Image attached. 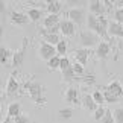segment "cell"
Returning a JSON list of instances; mask_svg holds the SVG:
<instances>
[{
    "label": "cell",
    "mask_w": 123,
    "mask_h": 123,
    "mask_svg": "<svg viewBox=\"0 0 123 123\" xmlns=\"http://www.w3.org/2000/svg\"><path fill=\"white\" fill-rule=\"evenodd\" d=\"M27 17H29V20H31V21L37 23V21H40V20H41V17H43V11H41V9H38V8H29V9H27Z\"/></svg>",
    "instance_id": "44dd1931"
},
{
    "label": "cell",
    "mask_w": 123,
    "mask_h": 123,
    "mask_svg": "<svg viewBox=\"0 0 123 123\" xmlns=\"http://www.w3.org/2000/svg\"><path fill=\"white\" fill-rule=\"evenodd\" d=\"M106 111H108V110H106L105 106H99L97 110L94 111V114H93V117H94V120H96V122H100V120L103 119V117L106 116Z\"/></svg>",
    "instance_id": "4316f807"
},
{
    "label": "cell",
    "mask_w": 123,
    "mask_h": 123,
    "mask_svg": "<svg viewBox=\"0 0 123 123\" xmlns=\"http://www.w3.org/2000/svg\"><path fill=\"white\" fill-rule=\"evenodd\" d=\"M72 67V61H70L68 56H62L61 58V65H59V70L61 72H65V70H68Z\"/></svg>",
    "instance_id": "f1b7e54d"
},
{
    "label": "cell",
    "mask_w": 123,
    "mask_h": 123,
    "mask_svg": "<svg viewBox=\"0 0 123 123\" xmlns=\"http://www.w3.org/2000/svg\"><path fill=\"white\" fill-rule=\"evenodd\" d=\"M59 65H61V56H59V55H56V56H53L50 61H47V67H49L50 72H53V70H58Z\"/></svg>",
    "instance_id": "d4e9b609"
},
{
    "label": "cell",
    "mask_w": 123,
    "mask_h": 123,
    "mask_svg": "<svg viewBox=\"0 0 123 123\" xmlns=\"http://www.w3.org/2000/svg\"><path fill=\"white\" fill-rule=\"evenodd\" d=\"M9 21H11L14 26H25V25H27L31 20H29V17H27V14L12 11L11 15H9Z\"/></svg>",
    "instance_id": "30bf717a"
},
{
    "label": "cell",
    "mask_w": 123,
    "mask_h": 123,
    "mask_svg": "<svg viewBox=\"0 0 123 123\" xmlns=\"http://www.w3.org/2000/svg\"><path fill=\"white\" fill-rule=\"evenodd\" d=\"M87 26H88V31L97 34L100 38H103V32H102V26H100V21H99V17L90 14L87 17Z\"/></svg>",
    "instance_id": "52a82bcc"
},
{
    "label": "cell",
    "mask_w": 123,
    "mask_h": 123,
    "mask_svg": "<svg viewBox=\"0 0 123 123\" xmlns=\"http://www.w3.org/2000/svg\"><path fill=\"white\" fill-rule=\"evenodd\" d=\"M91 96H93L94 102H96L99 106H102L103 103H105V97H103V93H102V91H97V90H96V91H94Z\"/></svg>",
    "instance_id": "83f0119b"
},
{
    "label": "cell",
    "mask_w": 123,
    "mask_h": 123,
    "mask_svg": "<svg viewBox=\"0 0 123 123\" xmlns=\"http://www.w3.org/2000/svg\"><path fill=\"white\" fill-rule=\"evenodd\" d=\"M73 72H74V74H76V78H82L84 74H85V70H84V65H81L79 62H74L73 65Z\"/></svg>",
    "instance_id": "f546056e"
},
{
    "label": "cell",
    "mask_w": 123,
    "mask_h": 123,
    "mask_svg": "<svg viewBox=\"0 0 123 123\" xmlns=\"http://www.w3.org/2000/svg\"><path fill=\"white\" fill-rule=\"evenodd\" d=\"M25 90L27 91L29 97L35 102V105H38V106L46 105V96H44L46 88H44V85H41L37 81H27V82H25Z\"/></svg>",
    "instance_id": "6da1fadb"
},
{
    "label": "cell",
    "mask_w": 123,
    "mask_h": 123,
    "mask_svg": "<svg viewBox=\"0 0 123 123\" xmlns=\"http://www.w3.org/2000/svg\"><path fill=\"white\" fill-rule=\"evenodd\" d=\"M0 123H9V119H6L5 122H0Z\"/></svg>",
    "instance_id": "ab89813d"
},
{
    "label": "cell",
    "mask_w": 123,
    "mask_h": 123,
    "mask_svg": "<svg viewBox=\"0 0 123 123\" xmlns=\"http://www.w3.org/2000/svg\"><path fill=\"white\" fill-rule=\"evenodd\" d=\"M65 102H68L70 105H79V103H82L81 100H79V91L74 87H70L67 91H65Z\"/></svg>",
    "instance_id": "4fadbf2b"
},
{
    "label": "cell",
    "mask_w": 123,
    "mask_h": 123,
    "mask_svg": "<svg viewBox=\"0 0 123 123\" xmlns=\"http://www.w3.org/2000/svg\"><path fill=\"white\" fill-rule=\"evenodd\" d=\"M38 55H40L41 59L50 61L53 56H56V47L49 44V43H46V41H41L40 47H38Z\"/></svg>",
    "instance_id": "277c9868"
},
{
    "label": "cell",
    "mask_w": 123,
    "mask_h": 123,
    "mask_svg": "<svg viewBox=\"0 0 123 123\" xmlns=\"http://www.w3.org/2000/svg\"><path fill=\"white\" fill-rule=\"evenodd\" d=\"M108 35L111 38H120L123 40V25L117 23L116 20L110 21V26H108Z\"/></svg>",
    "instance_id": "8fae6325"
},
{
    "label": "cell",
    "mask_w": 123,
    "mask_h": 123,
    "mask_svg": "<svg viewBox=\"0 0 123 123\" xmlns=\"http://www.w3.org/2000/svg\"><path fill=\"white\" fill-rule=\"evenodd\" d=\"M59 27H61V34H62L64 37H73L74 34H76V25H74L73 21H70L68 18L61 20Z\"/></svg>",
    "instance_id": "9c48e42d"
},
{
    "label": "cell",
    "mask_w": 123,
    "mask_h": 123,
    "mask_svg": "<svg viewBox=\"0 0 123 123\" xmlns=\"http://www.w3.org/2000/svg\"><path fill=\"white\" fill-rule=\"evenodd\" d=\"M103 97H105V102H108V103H114V102H117L120 97H117L116 94H112V93H110V91H103Z\"/></svg>",
    "instance_id": "1f68e13d"
},
{
    "label": "cell",
    "mask_w": 123,
    "mask_h": 123,
    "mask_svg": "<svg viewBox=\"0 0 123 123\" xmlns=\"http://www.w3.org/2000/svg\"><path fill=\"white\" fill-rule=\"evenodd\" d=\"M2 35H3V29H2V26H0V38H2Z\"/></svg>",
    "instance_id": "f35d334b"
},
{
    "label": "cell",
    "mask_w": 123,
    "mask_h": 123,
    "mask_svg": "<svg viewBox=\"0 0 123 123\" xmlns=\"http://www.w3.org/2000/svg\"><path fill=\"white\" fill-rule=\"evenodd\" d=\"M47 3V12L52 14V15H58L59 11L62 9V3L58 2V0H49Z\"/></svg>",
    "instance_id": "ffe728a7"
},
{
    "label": "cell",
    "mask_w": 123,
    "mask_h": 123,
    "mask_svg": "<svg viewBox=\"0 0 123 123\" xmlns=\"http://www.w3.org/2000/svg\"><path fill=\"white\" fill-rule=\"evenodd\" d=\"M67 17H68V20L70 21H73L74 25H82L84 20L87 17H85V11H84V8H70L68 11H67Z\"/></svg>",
    "instance_id": "5b68a950"
},
{
    "label": "cell",
    "mask_w": 123,
    "mask_h": 123,
    "mask_svg": "<svg viewBox=\"0 0 123 123\" xmlns=\"http://www.w3.org/2000/svg\"><path fill=\"white\" fill-rule=\"evenodd\" d=\"M3 94H5V90H3V87H2V84H0V100L3 99Z\"/></svg>",
    "instance_id": "8d00e7d4"
},
{
    "label": "cell",
    "mask_w": 123,
    "mask_h": 123,
    "mask_svg": "<svg viewBox=\"0 0 123 123\" xmlns=\"http://www.w3.org/2000/svg\"><path fill=\"white\" fill-rule=\"evenodd\" d=\"M88 8H90V14H93L96 17H105V12H106L105 2L91 0V2H88Z\"/></svg>",
    "instance_id": "8992f818"
},
{
    "label": "cell",
    "mask_w": 123,
    "mask_h": 123,
    "mask_svg": "<svg viewBox=\"0 0 123 123\" xmlns=\"http://www.w3.org/2000/svg\"><path fill=\"white\" fill-rule=\"evenodd\" d=\"M110 52H111V44L108 41H100L99 46L96 47V56L102 62H105L106 58L110 56Z\"/></svg>",
    "instance_id": "ba28073f"
},
{
    "label": "cell",
    "mask_w": 123,
    "mask_h": 123,
    "mask_svg": "<svg viewBox=\"0 0 123 123\" xmlns=\"http://www.w3.org/2000/svg\"><path fill=\"white\" fill-rule=\"evenodd\" d=\"M82 106L87 111H91V112H94L99 108V105L94 102V99H93L91 94H84V97H82Z\"/></svg>",
    "instance_id": "9a60e30c"
},
{
    "label": "cell",
    "mask_w": 123,
    "mask_h": 123,
    "mask_svg": "<svg viewBox=\"0 0 123 123\" xmlns=\"http://www.w3.org/2000/svg\"><path fill=\"white\" fill-rule=\"evenodd\" d=\"M72 65H73V64H72ZM62 79H64L65 82H72V81H74V79H78L76 74H74V72H73V67H70L68 70L62 72Z\"/></svg>",
    "instance_id": "484cf974"
},
{
    "label": "cell",
    "mask_w": 123,
    "mask_h": 123,
    "mask_svg": "<svg viewBox=\"0 0 123 123\" xmlns=\"http://www.w3.org/2000/svg\"><path fill=\"white\" fill-rule=\"evenodd\" d=\"M18 90H20V84L15 79V74L12 73L8 79V84H6V96H14V94L18 93Z\"/></svg>",
    "instance_id": "5bb4252c"
},
{
    "label": "cell",
    "mask_w": 123,
    "mask_h": 123,
    "mask_svg": "<svg viewBox=\"0 0 123 123\" xmlns=\"http://www.w3.org/2000/svg\"><path fill=\"white\" fill-rule=\"evenodd\" d=\"M62 40L59 35H56V34H43V41H46V43H49V44H52V46H55L56 47V44Z\"/></svg>",
    "instance_id": "7402d4cb"
},
{
    "label": "cell",
    "mask_w": 123,
    "mask_h": 123,
    "mask_svg": "<svg viewBox=\"0 0 123 123\" xmlns=\"http://www.w3.org/2000/svg\"><path fill=\"white\" fill-rule=\"evenodd\" d=\"M73 56L76 59V62H79L81 65H87L88 62V56H90V49H84V47H79L73 52Z\"/></svg>",
    "instance_id": "7c38bea8"
},
{
    "label": "cell",
    "mask_w": 123,
    "mask_h": 123,
    "mask_svg": "<svg viewBox=\"0 0 123 123\" xmlns=\"http://www.w3.org/2000/svg\"><path fill=\"white\" fill-rule=\"evenodd\" d=\"M79 43H81V46L84 49H90V47H94V46H99V43H100V37L97 34H94L91 31H81V34H79Z\"/></svg>",
    "instance_id": "7a4b0ae2"
},
{
    "label": "cell",
    "mask_w": 123,
    "mask_h": 123,
    "mask_svg": "<svg viewBox=\"0 0 123 123\" xmlns=\"http://www.w3.org/2000/svg\"><path fill=\"white\" fill-rule=\"evenodd\" d=\"M106 91H110L112 94H116L117 97H122L123 96V87H122V84L119 81H111L110 84L106 85Z\"/></svg>",
    "instance_id": "2e32d148"
},
{
    "label": "cell",
    "mask_w": 123,
    "mask_h": 123,
    "mask_svg": "<svg viewBox=\"0 0 123 123\" xmlns=\"http://www.w3.org/2000/svg\"><path fill=\"white\" fill-rule=\"evenodd\" d=\"M12 55H14V52L11 49L0 46V64L2 65H6L9 62V59H12Z\"/></svg>",
    "instance_id": "d6986e66"
},
{
    "label": "cell",
    "mask_w": 123,
    "mask_h": 123,
    "mask_svg": "<svg viewBox=\"0 0 123 123\" xmlns=\"http://www.w3.org/2000/svg\"><path fill=\"white\" fill-rule=\"evenodd\" d=\"M112 116H114L116 123H123V108L122 106L116 108V110L112 111Z\"/></svg>",
    "instance_id": "4dcf8cb0"
},
{
    "label": "cell",
    "mask_w": 123,
    "mask_h": 123,
    "mask_svg": "<svg viewBox=\"0 0 123 123\" xmlns=\"http://www.w3.org/2000/svg\"><path fill=\"white\" fill-rule=\"evenodd\" d=\"M14 123H31V122H29V119H27L25 114H21V116H18V117L14 119Z\"/></svg>",
    "instance_id": "e575fe53"
},
{
    "label": "cell",
    "mask_w": 123,
    "mask_h": 123,
    "mask_svg": "<svg viewBox=\"0 0 123 123\" xmlns=\"http://www.w3.org/2000/svg\"><path fill=\"white\" fill-rule=\"evenodd\" d=\"M67 50H68V44H67V41H65V38H64V40H61L58 44H56V55H59L61 58H62V56H67L65 55Z\"/></svg>",
    "instance_id": "603a6c76"
},
{
    "label": "cell",
    "mask_w": 123,
    "mask_h": 123,
    "mask_svg": "<svg viewBox=\"0 0 123 123\" xmlns=\"http://www.w3.org/2000/svg\"><path fill=\"white\" fill-rule=\"evenodd\" d=\"M21 116V105L18 102H12L8 105V119H15V117Z\"/></svg>",
    "instance_id": "ac0fdd59"
},
{
    "label": "cell",
    "mask_w": 123,
    "mask_h": 123,
    "mask_svg": "<svg viewBox=\"0 0 123 123\" xmlns=\"http://www.w3.org/2000/svg\"><path fill=\"white\" fill-rule=\"evenodd\" d=\"M27 43H29V38H23V43L20 46V49L14 52L12 55V59H11V67L17 68L20 67L23 64V61H25V55H26V49H27Z\"/></svg>",
    "instance_id": "3957f363"
},
{
    "label": "cell",
    "mask_w": 123,
    "mask_h": 123,
    "mask_svg": "<svg viewBox=\"0 0 123 123\" xmlns=\"http://www.w3.org/2000/svg\"><path fill=\"white\" fill-rule=\"evenodd\" d=\"M5 11H6V2L0 0V14H5Z\"/></svg>",
    "instance_id": "d590c367"
},
{
    "label": "cell",
    "mask_w": 123,
    "mask_h": 123,
    "mask_svg": "<svg viewBox=\"0 0 123 123\" xmlns=\"http://www.w3.org/2000/svg\"><path fill=\"white\" fill-rule=\"evenodd\" d=\"M59 23H61L59 15H52V14H49V15L44 17V20H43L44 29H52V27H55V26H59Z\"/></svg>",
    "instance_id": "e0dca14e"
},
{
    "label": "cell",
    "mask_w": 123,
    "mask_h": 123,
    "mask_svg": "<svg viewBox=\"0 0 123 123\" xmlns=\"http://www.w3.org/2000/svg\"><path fill=\"white\" fill-rule=\"evenodd\" d=\"M114 20L117 23H120V25H123V8H117L114 11Z\"/></svg>",
    "instance_id": "d6a6232c"
},
{
    "label": "cell",
    "mask_w": 123,
    "mask_h": 123,
    "mask_svg": "<svg viewBox=\"0 0 123 123\" xmlns=\"http://www.w3.org/2000/svg\"><path fill=\"white\" fill-rule=\"evenodd\" d=\"M119 50H120V52H123V40H120V41H119Z\"/></svg>",
    "instance_id": "74e56055"
},
{
    "label": "cell",
    "mask_w": 123,
    "mask_h": 123,
    "mask_svg": "<svg viewBox=\"0 0 123 123\" xmlns=\"http://www.w3.org/2000/svg\"><path fill=\"white\" fill-rule=\"evenodd\" d=\"M58 117L61 120H68V119H72L73 117V110L72 108H61V110L58 111Z\"/></svg>",
    "instance_id": "cb8c5ba5"
},
{
    "label": "cell",
    "mask_w": 123,
    "mask_h": 123,
    "mask_svg": "<svg viewBox=\"0 0 123 123\" xmlns=\"http://www.w3.org/2000/svg\"><path fill=\"white\" fill-rule=\"evenodd\" d=\"M97 123H116V120H114V116H112V112L108 110V111H106V116L103 117L100 122H97Z\"/></svg>",
    "instance_id": "836d02e7"
}]
</instances>
